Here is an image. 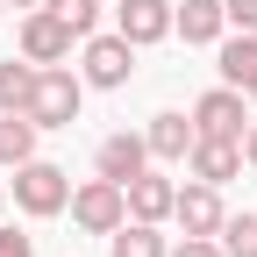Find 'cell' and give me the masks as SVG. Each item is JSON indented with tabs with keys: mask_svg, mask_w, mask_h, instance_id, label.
Instances as JSON below:
<instances>
[{
	"mask_svg": "<svg viewBox=\"0 0 257 257\" xmlns=\"http://www.w3.org/2000/svg\"><path fill=\"white\" fill-rule=\"evenodd\" d=\"M193 128H200V136H236V143H243V128H250L243 86H207L200 100H193Z\"/></svg>",
	"mask_w": 257,
	"mask_h": 257,
	"instance_id": "cell-5",
	"label": "cell"
},
{
	"mask_svg": "<svg viewBox=\"0 0 257 257\" xmlns=\"http://www.w3.org/2000/svg\"><path fill=\"white\" fill-rule=\"evenodd\" d=\"M121 193H128V214H136V221H172V200H179V186H172L165 172H150V165H143L136 179L121 186Z\"/></svg>",
	"mask_w": 257,
	"mask_h": 257,
	"instance_id": "cell-12",
	"label": "cell"
},
{
	"mask_svg": "<svg viewBox=\"0 0 257 257\" xmlns=\"http://www.w3.org/2000/svg\"><path fill=\"white\" fill-rule=\"evenodd\" d=\"M143 165H150V143L136 136V128H114V136H100V150H93V172L114 179V186H128Z\"/></svg>",
	"mask_w": 257,
	"mask_h": 257,
	"instance_id": "cell-9",
	"label": "cell"
},
{
	"mask_svg": "<svg viewBox=\"0 0 257 257\" xmlns=\"http://www.w3.org/2000/svg\"><path fill=\"white\" fill-rule=\"evenodd\" d=\"M8 193H15V207H22L29 221H50V214L72 207V172L50 165V157H29V165H15Z\"/></svg>",
	"mask_w": 257,
	"mask_h": 257,
	"instance_id": "cell-1",
	"label": "cell"
},
{
	"mask_svg": "<svg viewBox=\"0 0 257 257\" xmlns=\"http://www.w3.org/2000/svg\"><path fill=\"white\" fill-rule=\"evenodd\" d=\"M43 8H50V15H57L64 29H72L79 43L93 36V29H100V0H43Z\"/></svg>",
	"mask_w": 257,
	"mask_h": 257,
	"instance_id": "cell-18",
	"label": "cell"
},
{
	"mask_svg": "<svg viewBox=\"0 0 257 257\" xmlns=\"http://www.w3.org/2000/svg\"><path fill=\"white\" fill-rule=\"evenodd\" d=\"M172 257H229V250H221V236H186Z\"/></svg>",
	"mask_w": 257,
	"mask_h": 257,
	"instance_id": "cell-21",
	"label": "cell"
},
{
	"mask_svg": "<svg viewBox=\"0 0 257 257\" xmlns=\"http://www.w3.org/2000/svg\"><path fill=\"white\" fill-rule=\"evenodd\" d=\"M186 172H193V179H207V186H229V179L243 172V143H236V136H193Z\"/></svg>",
	"mask_w": 257,
	"mask_h": 257,
	"instance_id": "cell-10",
	"label": "cell"
},
{
	"mask_svg": "<svg viewBox=\"0 0 257 257\" xmlns=\"http://www.w3.org/2000/svg\"><path fill=\"white\" fill-rule=\"evenodd\" d=\"M0 207H8V179H0Z\"/></svg>",
	"mask_w": 257,
	"mask_h": 257,
	"instance_id": "cell-26",
	"label": "cell"
},
{
	"mask_svg": "<svg viewBox=\"0 0 257 257\" xmlns=\"http://www.w3.org/2000/svg\"><path fill=\"white\" fill-rule=\"evenodd\" d=\"M79 79L100 86V93L128 86V79H136V43H128L121 29H114V36H100V29H93V36H86V57H79Z\"/></svg>",
	"mask_w": 257,
	"mask_h": 257,
	"instance_id": "cell-3",
	"label": "cell"
},
{
	"mask_svg": "<svg viewBox=\"0 0 257 257\" xmlns=\"http://www.w3.org/2000/svg\"><path fill=\"white\" fill-rule=\"evenodd\" d=\"M172 36L221 43V36H229V8H221V0H172Z\"/></svg>",
	"mask_w": 257,
	"mask_h": 257,
	"instance_id": "cell-11",
	"label": "cell"
},
{
	"mask_svg": "<svg viewBox=\"0 0 257 257\" xmlns=\"http://www.w3.org/2000/svg\"><path fill=\"white\" fill-rule=\"evenodd\" d=\"M36 72H43V64H29V57H8V64H0V114H29Z\"/></svg>",
	"mask_w": 257,
	"mask_h": 257,
	"instance_id": "cell-16",
	"label": "cell"
},
{
	"mask_svg": "<svg viewBox=\"0 0 257 257\" xmlns=\"http://www.w3.org/2000/svg\"><path fill=\"white\" fill-rule=\"evenodd\" d=\"M114 29H121L136 50L165 43V36H172V0H114Z\"/></svg>",
	"mask_w": 257,
	"mask_h": 257,
	"instance_id": "cell-8",
	"label": "cell"
},
{
	"mask_svg": "<svg viewBox=\"0 0 257 257\" xmlns=\"http://www.w3.org/2000/svg\"><path fill=\"white\" fill-rule=\"evenodd\" d=\"M243 165H257V114H250V128H243Z\"/></svg>",
	"mask_w": 257,
	"mask_h": 257,
	"instance_id": "cell-23",
	"label": "cell"
},
{
	"mask_svg": "<svg viewBox=\"0 0 257 257\" xmlns=\"http://www.w3.org/2000/svg\"><path fill=\"white\" fill-rule=\"evenodd\" d=\"M0 257H36V236H22V229L0 221Z\"/></svg>",
	"mask_w": 257,
	"mask_h": 257,
	"instance_id": "cell-20",
	"label": "cell"
},
{
	"mask_svg": "<svg viewBox=\"0 0 257 257\" xmlns=\"http://www.w3.org/2000/svg\"><path fill=\"white\" fill-rule=\"evenodd\" d=\"M214 72H221V86H243L257 72V29H229L214 43Z\"/></svg>",
	"mask_w": 257,
	"mask_h": 257,
	"instance_id": "cell-14",
	"label": "cell"
},
{
	"mask_svg": "<svg viewBox=\"0 0 257 257\" xmlns=\"http://www.w3.org/2000/svg\"><path fill=\"white\" fill-rule=\"evenodd\" d=\"M243 100H250V107H257V72H250V79H243Z\"/></svg>",
	"mask_w": 257,
	"mask_h": 257,
	"instance_id": "cell-24",
	"label": "cell"
},
{
	"mask_svg": "<svg viewBox=\"0 0 257 257\" xmlns=\"http://www.w3.org/2000/svg\"><path fill=\"white\" fill-rule=\"evenodd\" d=\"M172 221H179L186 236H221V221H229V207H221V186H207V179L179 186V200H172Z\"/></svg>",
	"mask_w": 257,
	"mask_h": 257,
	"instance_id": "cell-6",
	"label": "cell"
},
{
	"mask_svg": "<svg viewBox=\"0 0 257 257\" xmlns=\"http://www.w3.org/2000/svg\"><path fill=\"white\" fill-rule=\"evenodd\" d=\"M107 250H114V257H172V243L157 236V221H136V214L107 236Z\"/></svg>",
	"mask_w": 257,
	"mask_h": 257,
	"instance_id": "cell-15",
	"label": "cell"
},
{
	"mask_svg": "<svg viewBox=\"0 0 257 257\" xmlns=\"http://www.w3.org/2000/svg\"><path fill=\"white\" fill-rule=\"evenodd\" d=\"M72 43H79V36H72L50 8H29V15H22V57H29V64H64Z\"/></svg>",
	"mask_w": 257,
	"mask_h": 257,
	"instance_id": "cell-7",
	"label": "cell"
},
{
	"mask_svg": "<svg viewBox=\"0 0 257 257\" xmlns=\"http://www.w3.org/2000/svg\"><path fill=\"white\" fill-rule=\"evenodd\" d=\"M79 107H86V79L72 72V64H43L36 93H29V121H36V128H72Z\"/></svg>",
	"mask_w": 257,
	"mask_h": 257,
	"instance_id": "cell-2",
	"label": "cell"
},
{
	"mask_svg": "<svg viewBox=\"0 0 257 257\" xmlns=\"http://www.w3.org/2000/svg\"><path fill=\"white\" fill-rule=\"evenodd\" d=\"M8 8H22V15H29V8H43V0H8Z\"/></svg>",
	"mask_w": 257,
	"mask_h": 257,
	"instance_id": "cell-25",
	"label": "cell"
},
{
	"mask_svg": "<svg viewBox=\"0 0 257 257\" xmlns=\"http://www.w3.org/2000/svg\"><path fill=\"white\" fill-rule=\"evenodd\" d=\"M36 136H43V128L36 121H29V114H0V165H29V157H36Z\"/></svg>",
	"mask_w": 257,
	"mask_h": 257,
	"instance_id": "cell-17",
	"label": "cell"
},
{
	"mask_svg": "<svg viewBox=\"0 0 257 257\" xmlns=\"http://www.w3.org/2000/svg\"><path fill=\"white\" fill-rule=\"evenodd\" d=\"M0 8H8V0H0Z\"/></svg>",
	"mask_w": 257,
	"mask_h": 257,
	"instance_id": "cell-27",
	"label": "cell"
},
{
	"mask_svg": "<svg viewBox=\"0 0 257 257\" xmlns=\"http://www.w3.org/2000/svg\"><path fill=\"white\" fill-rule=\"evenodd\" d=\"M72 221H79L86 236H114L121 221H128V193H121L114 179H100V172H93L86 186H72Z\"/></svg>",
	"mask_w": 257,
	"mask_h": 257,
	"instance_id": "cell-4",
	"label": "cell"
},
{
	"mask_svg": "<svg viewBox=\"0 0 257 257\" xmlns=\"http://www.w3.org/2000/svg\"><path fill=\"white\" fill-rule=\"evenodd\" d=\"M193 136H200V128H193L186 114H150V128H143V143H150V157H157V165H186Z\"/></svg>",
	"mask_w": 257,
	"mask_h": 257,
	"instance_id": "cell-13",
	"label": "cell"
},
{
	"mask_svg": "<svg viewBox=\"0 0 257 257\" xmlns=\"http://www.w3.org/2000/svg\"><path fill=\"white\" fill-rule=\"evenodd\" d=\"M229 8V29H257V0H221Z\"/></svg>",
	"mask_w": 257,
	"mask_h": 257,
	"instance_id": "cell-22",
	"label": "cell"
},
{
	"mask_svg": "<svg viewBox=\"0 0 257 257\" xmlns=\"http://www.w3.org/2000/svg\"><path fill=\"white\" fill-rule=\"evenodd\" d=\"M221 250L229 257H257V214H229L221 221Z\"/></svg>",
	"mask_w": 257,
	"mask_h": 257,
	"instance_id": "cell-19",
	"label": "cell"
}]
</instances>
